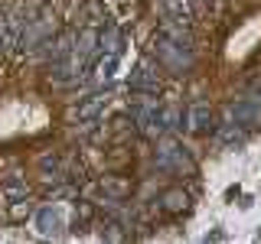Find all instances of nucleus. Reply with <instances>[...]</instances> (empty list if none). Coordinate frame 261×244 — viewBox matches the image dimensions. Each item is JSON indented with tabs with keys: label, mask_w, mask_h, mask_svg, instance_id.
<instances>
[{
	"label": "nucleus",
	"mask_w": 261,
	"mask_h": 244,
	"mask_svg": "<svg viewBox=\"0 0 261 244\" xmlns=\"http://www.w3.org/2000/svg\"><path fill=\"white\" fill-rule=\"evenodd\" d=\"M101 189L111 195V199H121V195L130 192V182L127 179H101Z\"/></svg>",
	"instance_id": "obj_11"
},
{
	"label": "nucleus",
	"mask_w": 261,
	"mask_h": 244,
	"mask_svg": "<svg viewBox=\"0 0 261 244\" xmlns=\"http://www.w3.org/2000/svg\"><path fill=\"white\" fill-rule=\"evenodd\" d=\"M56 33V13L53 10H39L33 20H27V29L20 36V49H39L53 39Z\"/></svg>",
	"instance_id": "obj_3"
},
{
	"label": "nucleus",
	"mask_w": 261,
	"mask_h": 244,
	"mask_svg": "<svg viewBox=\"0 0 261 244\" xmlns=\"http://www.w3.org/2000/svg\"><path fill=\"white\" fill-rule=\"evenodd\" d=\"M30 211H33V205H30V202L16 199V202H13V208H10V222H23V218H27Z\"/></svg>",
	"instance_id": "obj_13"
},
{
	"label": "nucleus",
	"mask_w": 261,
	"mask_h": 244,
	"mask_svg": "<svg viewBox=\"0 0 261 244\" xmlns=\"http://www.w3.org/2000/svg\"><path fill=\"white\" fill-rule=\"evenodd\" d=\"M0 52H7V13H0Z\"/></svg>",
	"instance_id": "obj_14"
},
{
	"label": "nucleus",
	"mask_w": 261,
	"mask_h": 244,
	"mask_svg": "<svg viewBox=\"0 0 261 244\" xmlns=\"http://www.w3.org/2000/svg\"><path fill=\"white\" fill-rule=\"evenodd\" d=\"M209 124H212L209 101H193L190 111H186V130H190V134H206Z\"/></svg>",
	"instance_id": "obj_5"
},
{
	"label": "nucleus",
	"mask_w": 261,
	"mask_h": 244,
	"mask_svg": "<svg viewBox=\"0 0 261 244\" xmlns=\"http://www.w3.org/2000/svg\"><path fill=\"white\" fill-rule=\"evenodd\" d=\"M7 195H10V199H27V182H23L16 173L7 179Z\"/></svg>",
	"instance_id": "obj_12"
},
{
	"label": "nucleus",
	"mask_w": 261,
	"mask_h": 244,
	"mask_svg": "<svg viewBox=\"0 0 261 244\" xmlns=\"http://www.w3.org/2000/svg\"><path fill=\"white\" fill-rule=\"evenodd\" d=\"M163 7H167V13H170V20H176V23H186L190 20V0H163Z\"/></svg>",
	"instance_id": "obj_9"
},
{
	"label": "nucleus",
	"mask_w": 261,
	"mask_h": 244,
	"mask_svg": "<svg viewBox=\"0 0 261 244\" xmlns=\"http://www.w3.org/2000/svg\"><path fill=\"white\" fill-rule=\"evenodd\" d=\"M153 52H157V62L167 72H173V75H183L193 65V49L173 43V39L163 36V33H157V39H153Z\"/></svg>",
	"instance_id": "obj_1"
},
{
	"label": "nucleus",
	"mask_w": 261,
	"mask_h": 244,
	"mask_svg": "<svg viewBox=\"0 0 261 244\" xmlns=\"http://www.w3.org/2000/svg\"><path fill=\"white\" fill-rule=\"evenodd\" d=\"M127 88H130L134 95H157V88H160V78H157V69H153V62H150V59L137 62V69L130 72V81H127Z\"/></svg>",
	"instance_id": "obj_4"
},
{
	"label": "nucleus",
	"mask_w": 261,
	"mask_h": 244,
	"mask_svg": "<svg viewBox=\"0 0 261 244\" xmlns=\"http://www.w3.org/2000/svg\"><path fill=\"white\" fill-rule=\"evenodd\" d=\"M153 160H157V169H163V173H173V176H193L196 173L193 157L179 143H173V140H163L157 146V157H153Z\"/></svg>",
	"instance_id": "obj_2"
},
{
	"label": "nucleus",
	"mask_w": 261,
	"mask_h": 244,
	"mask_svg": "<svg viewBox=\"0 0 261 244\" xmlns=\"http://www.w3.org/2000/svg\"><path fill=\"white\" fill-rule=\"evenodd\" d=\"M186 205H190V195L183 189H167L160 195V208H167V211H186Z\"/></svg>",
	"instance_id": "obj_8"
},
{
	"label": "nucleus",
	"mask_w": 261,
	"mask_h": 244,
	"mask_svg": "<svg viewBox=\"0 0 261 244\" xmlns=\"http://www.w3.org/2000/svg\"><path fill=\"white\" fill-rule=\"evenodd\" d=\"M157 124H160V130H176V127H179V111H176V104H167V108L157 111Z\"/></svg>",
	"instance_id": "obj_10"
},
{
	"label": "nucleus",
	"mask_w": 261,
	"mask_h": 244,
	"mask_svg": "<svg viewBox=\"0 0 261 244\" xmlns=\"http://www.w3.org/2000/svg\"><path fill=\"white\" fill-rule=\"evenodd\" d=\"M108 104V95H92L88 101H82L75 108V120H82V124H92V120L101 114V108Z\"/></svg>",
	"instance_id": "obj_7"
},
{
	"label": "nucleus",
	"mask_w": 261,
	"mask_h": 244,
	"mask_svg": "<svg viewBox=\"0 0 261 244\" xmlns=\"http://www.w3.org/2000/svg\"><path fill=\"white\" fill-rule=\"evenodd\" d=\"M59 228H62V211H59V208L46 205V208L36 211V231L43 234V238H53V234H59Z\"/></svg>",
	"instance_id": "obj_6"
}]
</instances>
